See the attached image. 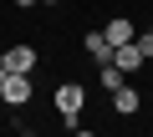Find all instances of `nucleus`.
<instances>
[{
  "label": "nucleus",
  "instance_id": "nucleus-1",
  "mask_svg": "<svg viewBox=\"0 0 153 137\" xmlns=\"http://www.w3.org/2000/svg\"><path fill=\"white\" fill-rule=\"evenodd\" d=\"M82 107H87V86H82V81H61V86H56V112H61V122H76Z\"/></svg>",
  "mask_w": 153,
  "mask_h": 137
},
{
  "label": "nucleus",
  "instance_id": "nucleus-2",
  "mask_svg": "<svg viewBox=\"0 0 153 137\" xmlns=\"http://www.w3.org/2000/svg\"><path fill=\"white\" fill-rule=\"evenodd\" d=\"M143 61H148V56L138 51V41H123V46H112V66H117L123 76H138V71H143Z\"/></svg>",
  "mask_w": 153,
  "mask_h": 137
},
{
  "label": "nucleus",
  "instance_id": "nucleus-3",
  "mask_svg": "<svg viewBox=\"0 0 153 137\" xmlns=\"http://www.w3.org/2000/svg\"><path fill=\"white\" fill-rule=\"evenodd\" d=\"M0 102H5V107H26L31 102V76L26 71H10L5 86H0Z\"/></svg>",
  "mask_w": 153,
  "mask_h": 137
},
{
  "label": "nucleus",
  "instance_id": "nucleus-4",
  "mask_svg": "<svg viewBox=\"0 0 153 137\" xmlns=\"http://www.w3.org/2000/svg\"><path fill=\"white\" fill-rule=\"evenodd\" d=\"M107 97H112V112H117V117H133V112L143 107V92L133 86V76H128V81H123L117 92H107Z\"/></svg>",
  "mask_w": 153,
  "mask_h": 137
},
{
  "label": "nucleus",
  "instance_id": "nucleus-5",
  "mask_svg": "<svg viewBox=\"0 0 153 137\" xmlns=\"http://www.w3.org/2000/svg\"><path fill=\"white\" fill-rule=\"evenodd\" d=\"M82 46H87V56L102 66V61H112V41H107V31H87L82 36Z\"/></svg>",
  "mask_w": 153,
  "mask_h": 137
},
{
  "label": "nucleus",
  "instance_id": "nucleus-6",
  "mask_svg": "<svg viewBox=\"0 0 153 137\" xmlns=\"http://www.w3.org/2000/svg\"><path fill=\"white\" fill-rule=\"evenodd\" d=\"M102 31H107V41H112V46H123V41H138V26H133L128 15H112Z\"/></svg>",
  "mask_w": 153,
  "mask_h": 137
},
{
  "label": "nucleus",
  "instance_id": "nucleus-7",
  "mask_svg": "<svg viewBox=\"0 0 153 137\" xmlns=\"http://www.w3.org/2000/svg\"><path fill=\"white\" fill-rule=\"evenodd\" d=\"M5 66L31 76V71H36V51H31V46H10V51H5Z\"/></svg>",
  "mask_w": 153,
  "mask_h": 137
},
{
  "label": "nucleus",
  "instance_id": "nucleus-8",
  "mask_svg": "<svg viewBox=\"0 0 153 137\" xmlns=\"http://www.w3.org/2000/svg\"><path fill=\"white\" fill-rule=\"evenodd\" d=\"M97 81H102V86H107V92H117V86H123V81H128V76H123V71H117V66H112V61H102V76H97Z\"/></svg>",
  "mask_w": 153,
  "mask_h": 137
},
{
  "label": "nucleus",
  "instance_id": "nucleus-9",
  "mask_svg": "<svg viewBox=\"0 0 153 137\" xmlns=\"http://www.w3.org/2000/svg\"><path fill=\"white\" fill-rule=\"evenodd\" d=\"M5 76H10V66H5V51H0V86H5Z\"/></svg>",
  "mask_w": 153,
  "mask_h": 137
},
{
  "label": "nucleus",
  "instance_id": "nucleus-10",
  "mask_svg": "<svg viewBox=\"0 0 153 137\" xmlns=\"http://www.w3.org/2000/svg\"><path fill=\"white\" fill-rule=\"evenodd\" d=\"M16 5H21V10H31V5H41V0H16Z\"/></svg>",
  "mask_w": 153,
  "mask_h": 137
},
{
  "label": "nucleus",
  "instance_id": "nucleus-11",
  "mask_svg": "<svg viewBox=\"0 0 153 137\" xmlns=\"http://www.w3.org/2000/svg\"><path fill=\"white\" fill-rule=\"evenodd\" d=\"M41 5H51V0H41Z\"/></svg>",
  "mask_w": 153,
  "mask_h": 137
},
{
  "label": "nucleus",
  "instance_id": "nucleus-12",
  "mask_svg": "<svg viewBox=\"0 0 153 137\" xmlns=\"http://www.w3.org/2000/svg\"><path fill=\"white\" fill-rule=\"evenodd\" d=\"M148 36H153V31H148Z\"/></svg>",
  "mask_w": 153,
  "mask_h": 137
}]
</instances>
